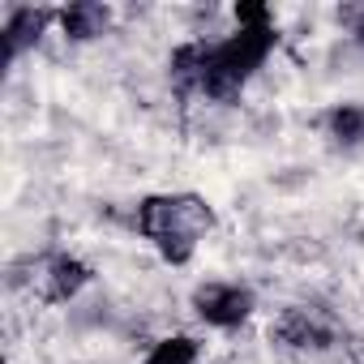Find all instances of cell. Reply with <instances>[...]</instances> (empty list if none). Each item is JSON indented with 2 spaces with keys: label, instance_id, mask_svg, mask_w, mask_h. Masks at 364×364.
Wrapping results in <instances>:
<instances>
[{
  "label": "cell",
  "instance_id": "4",
  "mask_svg": "<svg viewBox=\"0 0 364 364\" xmlns=\"http://www.w3.org/2000/svg\"><path fill=\"white\" fill-rule=\"evenodd\" d=\"M270 334H274L283 347H296V351H321V347L334 343V330H330L317 313H309V309H287V313L274 321Z\"/></svg>",
  "mask_w": 364,
  "mask_h": 364
},
{
  "label": "cell",
  "instance_id": "2",
  "mask_svg": "<svg viewBox=\"0 0 364 364\" xmlns=\"http://www.w3.org/2000/svg\"><path fill=\"white\" fill-rule=\"evenodd\" d=\"M274 43H279V31L274 26H236V35H228L219 43H206L198 95H206L215 103L236 99L249 86V77L270 60Z\"/></svg>",
  "mask_w": 364,
  "mask_h": 364
},
{
  "label": "cell",
  "instance_id": "1",
  "mask_svg": "<svg viewBox=\"0 0 364 364\" xmlns=\"http://www.w3.org/2000/svg\"><path fill=\"white\" fill-rule=\"evenodd\" d=\"M137 232L150 240V249L171 262V266H185L198 253L202 232H210L215 215L210 202H202L198 193H150L137 202Z\"/></svg>",
  "mask_w": 364,
  "mask_h": 364
},
{
  "label": "cell",
  "instance_id": "7",
  "mask_svg": "<svg viewBox=\"0 0 364 364\" xmlns=\"http://www.w3.org/2000/svg\"><path fill=\"white\" fill-rule=\"evenodd\" d=\"M86 283H90V266L77 262V257H69V253H60V257H52V262L43 266L39 291H43L48 304H65V300H73Z\"/></svg>",
  "mask_w": 364,
  "mask_h": 364
},
{
  "label": "cell",
  "instance_id": "8",
  "mask_svg": "<svg viewBox=\"0 0 364 364\" xmlns=\"http://www.w3.org/2000/svg\"><path fill=\"white\" fill-rule=\"evenodd\" d=\"M326 133L334 146L360 150L364 146V103H334L326 112Z\"/></svg>",
  "mask_w": 364,
  "mask_h": 364
},
{
  "label": "cell",
  "instance_id": "3",
  "mask_svg": "<svg viewBox=\"0 0 364 364\" xmlns=\"http://www.w3.org/2000/svg\"><path fill=\"white\" fill-rule=\"evenodd\" d=\"M257 296L245 283H202L193 291V313L215 330H236L253 317Z\"/></svg>",
  "mask_w": 364,
  "mask_h": 364
},
{
  "label": "cell",
  "instance_id": "10",
  "mask_svg": "<svg viewBox=\"0 0 364 364\" xmlns=\"http://www.w3.org/2000/svg\"><path fill=\"white\" fill-rule=\"evenodd\" d=\"M236 26H274V14H270V5L245 0V5H236Z\"/></svg>",
  "mask_w": 364,
  "mask_h": 364
},
{
  "label": "cell",
  "instance_id": "5",
  "mask_svg": "<svg viewBox=\"0 0 364 364\" xmlns=\"http://www.w3.org/2000/svg\"><path fill=\"white\" fill-rule=\"evenodd\" d=\"M56 14H48V9H35V5H14L9 14H5V60L14 65L26 48H35L39 39H43V31H48V22H52Z\"/></svg>",
  "mask_w": 364,
  "mask_h": 364
},
{
  "label": "cell",
  "instance_id": "11",
  "mask_svg": "<svg viewBox=\"0 0 364 364\" xmlns=\"http://www.w3.org/2000/svg\"><path fill=\"white\" fill-rule=\"evenodd\" d=\"M347 22H351L355 43H364V9H347Z\"/></svg>",
  "mask_w": 364,
  "mask_h": 364
},
{
  "label": "cell",
  "instance_id": "9",
  "mask_svg": "<svg viewBox=\"0 0 364 364\" xmlns=\"http://www.w3.org/2000/svg\"><path fill=\"white\" fill-rule=\"evenodd\" d=\"M198 355H202V343L193 334H167L146 351L141 364H198Z\"/></svg>",
  "mask_w": 364,
  "mask_h": 364
},
{
  "label": "cell",
  "instance_id": "6",
  "mask_svg": "<svg viewBox=\"0 0 364 364\" xmlns=\"http://www.w3.org/2000/svg\"><path fill=\"white\" fill-rule=\"evenodd\" d=\"M60 31L69 43H90V39H103L107 26H112V9L99 5V0H73V5H65L56 14Z\"/></svg>",
  "mask_w": 364,
  "mask_h": 364
}]
</instances>
